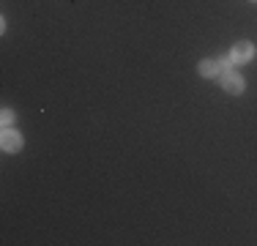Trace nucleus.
<instances>
[{"label":"nucleus","mask_w":257,"mask_h":246,"mask_svg":"<svg viewBox=\"0 0 257 246\" xmlns=\"http://www.w3.org/2000/svg\"><path fill=\"white\" fill-rule=\"evenodd\" d=\"M254 3H257V0H254Z\"/></svg>","instance_id":"6"},{"label":"nucleus","mask_w":257,"mask_h":246,"mask_svg":"<svg viewBox=\"0 0 257 246\" xmlns=\"http://www.w3.org/2000/svg\"><path fill=\"white\" fill-rule=\"evenodd\" d=\"M243 85H246V82H243V77H241V74H238V71H224L222 74V88L224 90H227V93H243Z\"/></svg>","instance_id":"4"},{"label":"nucleus","mask_w":257,"mask_h":246,"mask_svg":"<svg viewBox=\"0 0 257 246\" xmlns=\"http://www.w3.org/2000/svg\"><path fill=\"white\" fill-rule=\"evenodd\" d=\"M0 148L6 153H17L22 148V134L11 126H3V134H0Z\"/></svg>","instance_id":"2"},{"label":"nucleus","mask_w":257,"mask_h":246,"mask_svg":"<svg viewBox=\"0 0 257 246\" xmlns=\"http://www.w3.org/2000/svg\"><path fill=\"white\" fill-rule=\"evenodd\" d=\"M11 120H14V112L6 107V109H3V126H11Z\"/></svg>","instance_id":"5"},{"label":"nucleus","mask_w":257,"mask_h":246,"mask_svg":"<svg viewBox=\"0 0 257 246\" xmlns=\"http://www.w3.org/2000/svg\"><path fill=\"white\" fill-rule=\"evenodd\" d=\"M227 58L232 60V63H246V60L254 58V44L252 41H238V44H232Z\"/></svg>","instance_id":"3"},{"label":"nucleus","mask_w":257,"mask_h":246,"mask_svg":"<svg viewBox=\"0 0 257 246\" xmlns=\"http://www.w3.org/2000/svg\"><path fill=\"white\" fill-rule=\"evenodd\" d=\"M230 63H232L230 58H219V60L205 58V60H200L197 71L203 74V77H213V74H224V71H230Z\"/></svg>","instance_id":"1"}]
</instances>
